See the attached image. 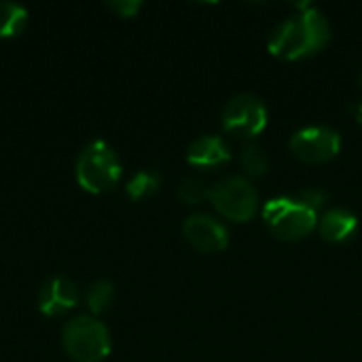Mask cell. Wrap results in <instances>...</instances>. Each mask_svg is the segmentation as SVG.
<instances>
[{
    "label": "cell",
    "mask_w": 362,
    "mask_h": 362,
    "mask_svg": "<svg viewBox=\"0 0 362 362\" xmlns=\"http://www.w3.org/2000/svg\"><path fill=\"white\" fill-rule=\"evenodd\" d=\"M301 13L282 21L269 34L267 49L280 59H301L320 51L331 40L327 17L312 4H299Z\"/></svg>",
    "instance_id": "cell-1"
},
{
    "label": "cell",
    "mask_w": 362,
    "mask_h": 362,
    "mask_svg": "<svg viewBox=\"0 0 362 362\" xmlns=\"http://www.w3.org/2000/svg\"><path fill=\"white\" fill-rule=\"evenodd\" d=\"M74 174H76V182L87 193L102 195L117 187V182L121 180L123 168H121V159L117 151L108 142L93 140L81 151L76 165H74Z\"/></svg>",
    "instance_id": "cell-2"
},
{
    "label": "cell",
    "mask_w": 362,
    "mask_h": 362,
    "mask_svg": "<svg viewBox=\"0 0 362 362\" xmlns=\"http://www.w3.org/2000/svg\"><path fill=\"white\" fill-rule=\"evenodd\" d=\"M64 350L76 362H102L110 354V333L93 316H76L64 327Z\"/></svg>",
    "instance_id": "cell-3"
},
{
    "label": "cell",
    "mask_w": 362,
    "mask_h": 362,
    "mask_svg": "<svg viewBox=\"0 0 362 362\" xmlns=\"http://www.w3.org/2000/svg\"><path fill=\"white\" fill-rule=\"evenodd\" d=\"M263 221L276 238L293 242L303 240L316 229L318 212L310 210L295 197H276L265 204Z\"/></svg>",
    "instance_id": "cell-4"
},
{
    "label": "cell",
    "mask_w": 362,
    "mask_h": 362,
    "mask_svg": "<svg viewBox=\"0 0 362 362\" xmlns=\"http://www.w3.org/2000/svg\"><path fill=\"white\" fill-rule=\"evenodd\" d=\"M210 202L218 214L235 223L250 221L259 210V193L242 176H229L218 180L210 189Z\"/></svg>",
    "instance_id": "cell-5"
},
{
    "label": "cell",
    "mask_w": 362,
    "mask_h": 362,
    "mask_svg": "<svg viewBox=\"0 0 362 362\" xmlns=\"http://www.w3.org/2000/svg\"><path fill=\"white\" fill-rule=\"evenodd\" d=\"M267 125L265 102L255 93H240L231 98L223 112V127L238 138H255Z\"/></svg>",
    "instance_id": "cell-6"
},
{
    "label": "cell",
    "mask_w": 362,
    "mask_h": 362,
    "mask_svg": "<svg viewBox=\"0 0 362 362\" xmlns=\"http://www.w3.org/2000/svg\"><path fill=\"white\" fill-rule=\"evenodd\" d=\"M291 153L303 163H327L337 157L341 138L331 127H303L291 138Z\"/></svg>",
    "instance_id": "cell-7"
},
{
    "label": "cell",
    "mask_w": 362,
    "mask_h": 362,
    "mask_svg": "<svg viewBox=\"0 0 362 362\" xmlns=\"http://www.w3.org/2000/svg\"><path fill=\"white\" fill-rule=\"evenodd\" d=\"M182 235L199 252H221L229 244L227 229L208 214H193L182 225Z\"/></svg>",
    "instance_id": "cell-8"
},
{
    "label": "cell",
    "mask_w": 362,
    "mask_h": 362,
    "mask_svg": "<svg viewBox=\"0 0 362 362\" xmlns=\"http://www.w3.org/2000/svg\"><path fill=\"white\" fill-rule=\"evenodd\" d=\"M81 301L78 286L66 276H53L38 291V310L45 316H62L74 310Z\"/></svg>",
    "instance_id": "cell-9"
},
{
    "label": "cell",
    "mask_w": 362,
    "mask_h": 362,
    "mask_svg": "<svg viewBox=\"0 0 362 362\" xmlns=\"http://www.w3.org/2000/svg\"><path fill=\"white\" fill-rule=\"evenodd\" d=\"M229 146L218 136H202L187 148V161L197 168H212L229 161Z\"/></svg>",
    "instance_id": "cell-10"
},
{
    "label": "cell",
    "mask_w": 362,
    "mask_h": 362,
    "mask_svg": "<svg viewBox=\"0 0 362 362\" xmlns=\"http://www.w3.org/2000/svg\"><path fill=\"white\" fill-rule=\"evenodd\" d=\"M318 229H320V235H322L327 242L341 244V242L350 240V238L356 233V229H358V218H356L350 210L333 208V210L325 212V214L318 218Z\"/></svg>",
    "instance_id": "cell-11"
},
{
    "label": "cell",
    "mask_w": 362,
    "mask_h": 362,
    "mask_svg": "<svg viewBox=\"0 0 362 362\" xmlns=\"http://www.w3.org/2000/svg\"><path fill=\"white\" fill-rule=\"evenodd\" d=\"M28 28V11L17 2H0V38H15Z\"/></svg>",
    "instance_id": "cell-12"
},
{
    "label": "cell",
    "mask_w": 362,
    "mask_h": 362,
    "mask_svg": "<svg viewBox=\"0 0 362 362\" xmlns=\"http://www.w3.org/2000/svg\"><path fill=\"white\" fill-rule=\"evenodd\" d=\"M85 301L91 314L100 316L104 312L110 310L112 301H115V286L108 280H95L93 284H89L87 293H85Z\"/></svg>",
    "instance_id": "cell-13"
},
{
    "label": "cell",
    "mask_w": 362,
    "mask_h": 362,
    "mask_svg": "<svg viewBox=\"0 0 362 362\" xmlns=\"http://www.w3.org/2000/svg\"><path fill=\"white\" fill-rule=\"evenodd\" d=\"M161 185V176L155 172V170H140L136 172L129 182L125 185V193L129 199H144L148 195H153Z\"/></svg>",
    "instance_id": "cell-14"
},
{
    "label": "cell",
    "mask_w": 362,
    "mask_h": 362,
    "mask_svg": "<svg viewBox=\"0 0 362 362\" xmlns=\"http://www.w3.org/2000/svg\"><path fill=\"white\" fill-rule=\"evenodd\" d=\"M240 163H242L246 176H252V178L265 176L267 170H269V157H267V153L261 146H255V144H248V146L242 148Z\"/></svg>",
    "instance_id": "cell-15"
},
{
    "label": "cell",
    "mask_w": 362,
    "mask_h": 362,
    "mask_svg": "<svg viewBox=\"0 0 362 362\" xmlns=\"http://www.w3.org/2000/svg\"><path fill=\"white\" fill-rule=\"evenodd\" d=\"M208 197H210V189L199 176H187L178 185V199L187 206H197Z\"/></svg>",
    "instance_id": "cell-16"
},
{
    "label": "cell",
    "mask_w": 362,
    "mask_h": 362,
    "mask_svg": "<svg viewBox=\"0 0 362 362\" xmlns=\"http://www.w3.org/2000/svg\"><path fill=\"white\" fill-rule=\"evenodd\" d=\"M293 197L297 202H301L303 206H308L310 210H314V212H318L327 204V199H329V195L325 191H320V189H305V191H299Z\"/></svg>",
    "instance_id": "cell-17"
},
{
    "label": "cell",
    "mask_w": 362,
    "mask_h": 362,
    "mask_svg": "<svg viewBox=\"0 0 362 362\" xmlns=\"http://www.w3.org/2000/svg\"><path fill=\"white\" fill-rule=\"evenodd\" d=\"M108 8H112L119 17H136L142 8L140 0H110Z\"/></svg>",
    "instance_id": "cell-18"
},
{
    "label": "cell",
    "mask_w": 362,
    "mask_h": 362,
    "mask_svg": "<svg viewBox=\"0 0 362 362\" xmlns=\"http://www.w3.org/2000/svg\"><path fill=\"white\" fill-rule=\"evenodd\" d=\"M352 112H354L356 121H358V123H362V100H358V102L352 106Z\"/></svg>",
    "instance_id": "cell-19"
},
{
    "label": "cell",
    "mask_w": 362,
    "mask_h": 362,
    "mask_svg": "<svg viewBox=\"0 0 362 362\" xmlns=\"http://www.w3.org/2000/svg\"><path fill=\"white\" fill-rule=\"evenodd\" d=\"M361 81H362V74H361Z\"/></svg>",
    "instance_id": "cell-20"
}]
</instances>
